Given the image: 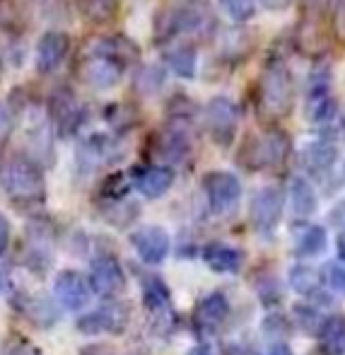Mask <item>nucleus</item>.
I'll use <instances>...</instances> for the list:
<instances>
[{
	"instance_id": "nucleus-39",
	"label": "nucleus",
	"mask_w": 345,
	"mask_h": 355,
	"mask_svg": "<svg viewBox=\"0 0 345 355\" xmlns=\"http://www.w3.org/2000/svg\"><path fill=\"white\" fill-rule=\"evenodd\" d=\"M338 257H341V261H345V230L338 234Z\"/></svg>"
},
{
	"instance_id": "nucleus-22",
	"label": "nucleus",
	"mask_w": 345,
	"mask_h": 355,
	"mask_svg": "<svg viewBox=\"0 0 345 355\" xmlns=\"http://www.w3.org/2000/svg\"><path fill=\"white\" fill-rule=\"evenodd\" d=\"M338 157V148L331 145V141H314L307 143L299 153V162L307 172L312 174H324L333 167Z\"/></svg>"
},
{
	"instance_id": "nucleus-6",
	"label": "nucleus",
	"mask_w": 345,
	"mask_h": 355,
	"mask_svg": "<svg viewBox=\"0 0 345 355\" xmlns=\"http://www.w3.org/2000/svg\"><path fill=\"white\" fill-rule=\"evenodd\" d=\"M203 126H206L208 136L213 138V143L227 145L234 143L239 126V107L229 97H210L208 104L203 107Z\"/></svg>"
},
{
	"instance_id": "nucleus-36",
	"label": "nucleus",
	"mask_w": 345,
	"mask_h": 355,
	"mask_svg": "<svg viewBox=\"0 0 345 355\" xmlns=\"http://www.w3.org/2000/svg\"><path fill=\"white\" fill-rule=\"evenodd\" d=\"M12 112H10L8 104L0 102V141H3L5 136H8L10 131H12Z\"/></svg>"
},
{
	"instance_id": "nucleus-40",
	"label": "nucleus",
	"mask_w": 345,
	"mask_h": 355,
	"mask_svg": "<svg viewBox=\"0 0 345 355\" xmlns=\"http://www.w3.org/2000/svg\"><path fill=\"white\" fill-rule=\"evenodd\" d=\"M188 355H215V353L210 351L208 346H196V348H191V351H188Z\"/></svg>"
},
{
	"instance_id": "nucleus-19",
	"label": "nucleus",
	"mask_w": 345,
	"mask_h": 355,
	"mask_svg": "<svg viewBox=\"0 0 345 355\" xmlns=\"http://www.w3.org/2000/svg\"><path fill=\"white\" fill-rule=\"evenodd\" d=\"M53 232L46 223H32L27 230V261L32 268L44 271L51 261Z\"/></svg>"
},
{
	"instance_id": "nucleus-5",
	"label": "nucleus",
	"mask_w": 345,
	"mask_h": 355,
	"mask_svg": "<svg viewBox=\"0 0 345 355\" xmlns=\"http://www.w3.org/2000/svg\"><path fill=\"white\" fill-rule=\"evenodd\" d=\"M290 155V141L283 131L271 128L263 136H254L249 133L247 141L239 145L237 159L247 169H266V167H278L285 162V157Z\"/></svg>"
},
{
	"instance_id": "nucleus-34",
	"label": "nucleus",
	"mask_w": 345,
	"mask_h": 355,
	"mask_svg": "<svg viewBox=\"0 0 345 355\" xmlns=\"http://www.w3.org/2000/svg\"><path fill=\"white\" fill-rule=\"evenodd\" d=\"M0 27L5 32H19L22 29V15L15 0H0Z\"/></svg>"
},
{
	"instance_id": "nucleus-21",
	"label": "nucleus",
	"mask_w": 345,
	"mask_h": 355,
	"mask_svg": "<svg viewBox=\"0 0 345 355\" xmlns=\"http://www.w3.org/2000/svg\"><path fill=\"white\" fill-rule=\"evenodd\" d=\"M164 63H167V68L174 75L191 80L198 68L196 46H191L186 42H169V46H164Z\"/></svg>"
},
{
	"instance_id": "nucleus-2",
	"label": "nucleus",
	"mask_w": 345,
	"mask_h": 355,
	"mask_svg": "<svg viewBox=\"0 0 345 355\" xmlns=\"http://www.w3.org/2000/svg\"><path fill=\"white\" fill-rule=\"evenodd\" d=\"M0 187L17 208L42 206L46 198V182L39 164L27 155H12L0 167Z\"/></svg>"
},
{
	"instance_id": "nucleus-41",
	"label": "nucleus",
	"mask_w": 345,
	"mask_h": 355,
	"mask_svg": "<svg viewBox=\"0 0 345 355\" xmlns=\"http://www.w3.org/2000/svg\"><path fill=\"white\" fill-rule=\"evenodd\" d=\"M268 355H292V353H290V351H288V348H285V346H276V348H273V351L268 353Z\"/></svg>"
},
{
	"instance_id": "nucleus-42",
	"label": "nucleus",
	"mask_w": 345,
	"mask_h": 355,
	"mask_svg": "<svg viewBox=\"0 0 345 355\" xmlns=\"http://www.w3.org/2000/svg\"><path fill=\"white\" fill-rule=\"evenodd\" d=\"M5 285H8V273H5L3 268H0V293L5 290Z\"/></svg>"
},
{
	"instance_id": "nucleus-10",
	"label": "nucleus",
	"mask_w": 345,
	"mask_h": 355,
	"mask_svg": "<svg viewBox=\"0 0 345 355\" xmlns=\"http://www.w3.org/2000/svg\"><path fill=\"white\" fill-rule=\"evenodd\" d=\"M89 51L97 53V56H104L107 61L116 63V66H121L123 71L136 66L140 61L138 42H133V39L126 37V34H107V37L92 39Z\"/></svg>"
},
{
	"instance_id": "nucleus-32",
	"label": "nucleus",
	"mask_w": 345,
	"mask_h": 355,
	"mask_svg": "<svg viewBox=\"0 0 345 355\" xmlns=\"http://www.w3.org/2000/svg\"><path fill=\"white\" fill-rule=\"evenodd\" d=\"M143 302L148 309H164L169 304V290L162 278L148 276L143 283Z\"/></svg>"
},
{
	"instance_id": "nucleus-27",
	"label": "nucleus",
	"mask_w": 345,
	"mask_h": 355,
	"mask_svg": "<svg viewBox=\"0 0 345 355\" xmlns=\"http://www.w3.org/2000/svg\"><path fill=\"white\" fill-rule=\"evenodd\" d=\"M290 203H292V211L297 218H309L317 211V193L307 179L294 177L290 182Z\"/></svg>"
},
{
	"instance_id": "nucleus-12",
	"label": "nucleus",
	"mask_w": 345,
	"mask_h": 355,
	"mask_svg": "<svg viewBox=\"0 0 345 355\" xmlns=\"http://www.w3.org/2000/svg\"><path fill=\"white\" fill-rule=\"evenodd\" d=\"M128 309L116 302L102 304L94 312L85 314L78 319V331L87 334V336H99V334H116L126 327Z\"/></svg>"
},
{
	"instance_id": "nucleus-25",
	"label": "nucleus",
	"mask_w": 345,
	"mask_h": 355,
	"mask_svg": "<svg viewBox=\"0 0 345 355\" xmlns=\"http://www.w3.org/2000/svg\"><path fill=\"white\" fill-rule=\"evenodd\" d=\"M203 259L218 273H237L244 263V254L234 247H227V244H208Z\"/></svg>"
},
{
	"instance_id": "nucleus-20",
	"label": "nucleus",
	"mask_w": 345,
	"mask_h": 355,
	"mask_svg": "<svg viewBox=\"0 0 345 355\" xmlns=\"http://www.w3.org/2000/svg\"><path fill=\"white\" fill-rule=\"evenodd\" d=\"M229 314V302L222 293H210L208 297H203L193 309V322L201 331H215L220 324L227 319Z\"/></svg>"
},
{
	"instance_id": "nucleus-23",
	"label": "nucleus",
	"mask_w": 345,
	"mask_h": 355,
	"mask_svg": "<svg viewBox=\"0 0 345 355\" xmlns=\"http://www.w3.org/2000/svg\"><path fill=\"white\" fill-rule=\"evenodd\" d=\"M15 307L22 312L24 319L34 324V327H51L56 322V309L51 307V302H46L44 297H37V295L22 293L15 300Z\"/></svg>"
},
{
	"instance_id": "nucleus-11",
	"label": "nucleus",
	"mask_w": 345,
	"mask_h": 355,
	"mask_svg": "<svg viewBox=\"0 0 345 355\" xmlns=\"http://www.w3.org/2000/svg\"><path fill=\"white\" fill-rule=\"evenodd\" d=\"M131 242L136 247L138 257L150 266L162 263L169 257V249H172V239H169L167 230L157 227V225H145V227L136 230L131 234Z\"/></svg>"
},
{
	"instance_id": "nucleus-30",
	"label": "nucleus",
	"mask_w": 345,
	"mask_h": 355,
	"mask_svg": "<svg viewBox=\"0 0 345 355\" xmlns=\"http://www.w3.org/2000/svg\"><path fill=\"white\" fill-rule=\"evenodd\" d=\"M290 281H292V288L297 290V293L307 295V297H312V300H326L321 281H319V276L309 266H297L290 273Z\"/></svg>"
},
{
	"instance_id": "nucleus-26",
	"label": "nucleus",
	"mask_w": 345,
	"mask_h": 355,
	"mask_svg": "<svg viewBox=\"0 0 345 355\" xmlns=\"http://www.w3.org/2000/svg\"><path fill=\"white\" fill-rule=\"evenodd\" d=\"M164 83H167V73H164V68L157 66V63H145V66H140L136 75H133V89H136L138 97H145V99L154 97V94L164 87Z\"/></svg>"
},
{
	"instance_id": "nucleus-3",
	"label": "nucleus",
	"mask_w": 345,
	"mask_h": 355,
	"mask_svg": "<svg viewBox=\"0 0 345 355\" xmlns=\"http://www.w3.org/2000/svg\"><path fill=\"white\" fill-rule=\"evenodd\" d=\"M294 83L283 61H271L256 85V109L263 119L278 121L292 112Z\"/></svg>"
},
{
	"instance_id": "nucleus-24",
	"label": "nucleus",
	"mask_w": 345,
	"mask_h": 355,
	"mask_svg": "<svg viewBox=\"0 0 345 355\" xmlns=\"http://www.w3.org/2000/svg\"><path fill=\"white\" fill-rule=\"evenodd\" d=\"M80 17L89 24H112L121 12V0H75Z\"/></svg>"
},
{
	"instance_id": "nucleus-13",
	"label": "nucleus",
	"mask_w": 345,
	"mask_h": 355,
	"mask_svg": "<svg viewBox=\"0 0 345 355\" xmlns=\"http://www.w3.org/2000/svg\"><path fill=\"white\" fill-rule=\"evenodd\" d=\"M53 295H56L58 304L66 309H82L92 300V285L78 271H61L53 283Z\"/></svg>"
},
{
	"instance_id": "nucleus-8",
	"label": "nucleus",
	"mask_w": 345,
	"mask_h": 355,
	"mask_svg": "<svg viewBox=\"0 0 345 355\" xmlns=\"http://www.w3.org/2000/svg\"><path fill=\"white\" fill-rule=\"evenodd\" d=\"M203 191L213 213L222 215L237 208L242 198V182L232 172H208L203 177Z\"/></svg>"
},
{
	"instance_id": "nucleus-17",
	"label": "nucleus",
	"mask_w": 345,
	"mask_h": 355,
	"mask_svg": "<svg viewBox=\"0 0 345 355\" xmlns=\"http://www.w3.org/2000/svg\"><path fill=\"white\" fill-rule=\"evenodd\" d=\"M118 153L116 138L104 136V133H94V136L82 138L78 148V164H82L85 169H97L99 164L114 162Z\"/></svg>"
},
{
	"instance_id": "nucleus-15",
	"label": "nucleus",
	"mask_w": 345,
	"mask_h": 355,
	"mask_svg": "<svg viewBox=\"0 0 345 355\" xmlns=\"http://www.w3.org/2000/svg\"><path fill=\"white\" fill-rule=\"evenodd\" d=\"M70 53V37L66 32L51 29L37 44V68L39 73H56L66 63Z\"/></svg>"
},
{
	"instance_id": "nucleus-37",
	"label": "nucleus",
	"mask_w": 345,
	"mask_h": 355,
	"mask_svg": "<svg viewBox=\"0 0 345 355\" xmlns=\"http://www.w3.org/2000/svg\"><path fill=\"white\" fill-rule=\"evenodd\" d=\"M8 244H10V223L5 215H0V257L5 254Z\"/></svg>"
},
{
	"instance_id": "nucleus-18",
	"label": "nucleus",
	"mask_w": 345,
	"mask_h": 355,
	"mask_svg": "<svg viewBox=\"0 0 345 355\" xmlns=\"http://www.w3.org/2000/svg\"><path fill=\"white\" fill-rule=\"evenodd\" d=\"M174 184V169L164 164H150L136 172L133 187L143 193L145 198H162Z\"/></svg>"
},
{
	"instance_id": "nucleus-4",
	"label": "nucleus",
	"mask_w": 345,
	"mask_h": 355,
	"mask_svg": "<svg viewBox=\"0 0 345 355\" xmlns=\"http://www.w3.org/2000/svg\"><path fill=\"white\" fill-rule=\"evenodd\" d=\"M304 116L314 126H331L338 121V102L331 87V71L326 66H317L309 73Z\"/></svg>"
},
{
	"instance_id": "nucleus-16",
	"label": "nucleus",
	"mask_w": 345,
	"mask_h": 355,
	"mask_svg": "<svg viewBox=\"0 0 345 355\" xmlns=\"http://www.w3.org/2000/svg\"><path fill=\"white\" fill-rule=\"evenodd\" d=\"M89 285H92L94 293L99 295H116L118 290H123L126 285V276H123L121 266L114 257L109 254H102L92 261V268H89Z\"/></svg>"
},
{
	"instance_id": "nucleus-9",
	"label": "nucleus",
	"mask_w": 345,
	"mask_h": 355,
	"mask_svg": "<svg viewBox=\"0 0 345 355\" xmlns=\"http://www.w3.org/2000/svg\"><path fill=\"white\" fill-rule=\"evenodd\" d=\"M78 78L82 80V85H87V87L97 89V92H107V89H114L121 83L123 68L107 61L104 56H97V53L89 51L85 58H80Z\"/></svg>"
},
{
	"instance_id": "nucleus-31",
	"label": "nucleus",
	"mask_w": 345,
	"mask_h": 355,
	"mask_svg": "<svg viewBox=\"0 0 345 355\" xmlns=\"http://www.w3.org/2000/svg\"><path fill=\"white\" fill-rule=\"evenodd\" d=\"M104 119H107V123L116 133L131 131V128L140 121L138 109L133 107V104H123V102L121 104H109V107L104 109Z\"/></svg>"
},
{
	"instance_id": "nucleus-14",
	"label": "nucleus",
	"mask_w": 345,
	"mask_h": 355,
	"mask_svg": "<svg viewBox=\"0 0 345 355\" xmlns=\"http://www.w3.org/2000/svg\"><path fill=\"white\" fill-rule=\"evenodd\" d=\"M283 215V193L276 187H266L251 201V223L261 234H271Z\"/></svg>"
},
{
	"instance_id": "nucleus-1",
	"label": "nucleus",
	"mask_w": 345,
	"mask_h": 355,
	"mask_svg": "<svg viewBox=\"0 0 345 355\" xmlns=\"http://www.w3.org/2000/svg\"><path fill=\"white\" fill-rule=\"evenodd\" d=\"M218 17L206 0H186L154 17V39L159 44L177 42L179 37L208 39L215 34Z\"/></svg>"
},
{
	"instance_id": "nucleus-7",
	"label": "nucleus",
	"mask_w": 345,
	"mask_h": 355,
	"mask_svg": "<svg viewBox=\"0 0 345 355\" xmlns=\"http://www.w3.org/2000/svg\"><path fill=\"white\" fill-rule=\"evenodd\" d=\"M48 116L61 136H75L87 123L89 112L70 87H58L48 97Z\"/></svg>"
},
{
	"instance_id": "nucleus-35",
	"label": "nucleus",
	"mask_w": 345,
	"mask_h": 355,
	"mask_svg": "<svg viewBox=\"0 0 345 355\" xmlns=\"http://www.w3.org/2000/svg\"><path fill=\"white\" fill-rule=\"evenodd\" d=\"M324 276H326V285L333 290H343L345 293V268L333 263V266H326L324 268Z\"/></svg>"
},
{
	"instance_id": "nucleus-38",
	"label": "nucleus",
	"mask_w": 345,
	"mask_h": 355,
	"mask_svg": "<svg viewBox=\"0 0 345 355\" xmlns=\"http://www.w3.org/2000/svg\"><path fill=\"white\" fill-rule=\"evenodd\" d=\"M261 8H266V10H271V12H283V10H288L290 8V3L292 0H256Z\"/></svg>"
},
{
	"instance_id": "nucleus-29",
	"label": "nucleus",
	"mask_w": 345,
	"mask_h": 355,
	"mask_svg": "<svg viewBox=\"0 0 345 355\" xmlns=\"http://www.w3.org/2000/svg\"><path fill=\"white\" fill-rule=\"evenodd\" d=\"M326 244H328L326 230L319 227V225H309V227H304L302 232H299L294 252H297V257L312 259V257H319V254L326 249Z\"/></svg>"
},
{
	"instance_id": "nucleus-28",
	"label": "nucleus",
	"mask_w": 345,
	"mask_h": 355,
	"mask_svg": "<svg viewBox=\"0 0 345 355\" xmlns=\"http://www.w3.org/2000/svg\"><path fill=\"white\" fill-rule=\"evenodd\" d=\"M321 351L326 355H343L345 353V317H328L319 331Z\"/></svg>"
},
{
	"instance_id": "nucleus-33",
	"label": "nucleus",
	"mask_w": 345,
	"mask_h": 355,
	"mask_svg": "<svg viewBox=\"0 0 345 355\" xmlns=\"http://www.w3.org/2000/svg\"><path fill=\"white\" fill-rule=\"evenodd\" d=\"M220 10L227 15L232 22L244 24L256 15V0H218Z\"/></svg>"
}]
</instances>
